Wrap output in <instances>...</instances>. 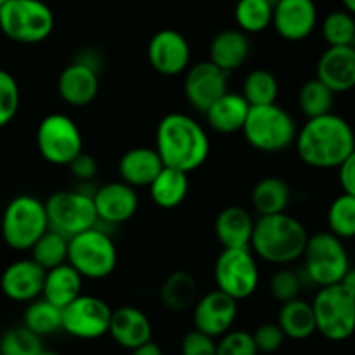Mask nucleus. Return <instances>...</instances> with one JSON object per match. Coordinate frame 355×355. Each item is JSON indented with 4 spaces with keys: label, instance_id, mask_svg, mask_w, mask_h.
Listing matches in <instances>:
<instances>
[{
    "label": "nucleus",
    "instance_id": "21",
    "mask_svg": "<svg viewBox=\"0 0 355 355\" xmlns=\"http://www.w3.org/2000/svg\"><path fill=\"white\" fill-rule=\"evenodd\" d=\"M317 78L334 94L352 91L355 87L354 47H327L317 61Z\"/></svg>",
    "mask_w": 355,
    "mask_h": 355
},
{
    "label": "nucleus",
    "instance_id": "10",
    "mask_svg": "<svg viewBox=\"0 0 355 355\" xmlns=\"http://www.w3.org/2000/svg\"><path fill=\"white\" fill-rule=\"evenodd\" d=\"M49 230L71 239L94 228L98 220L96 206L91 193L80 190H61L46 200Z\"/></svg>",
    "mask_w": 355,
    "mask_h": 355
},
{
    "label": "nucleus",
    "instance_id": "16",
    "mask_svg": "<svg viewBox=\"0 0 355 355\" xmlns=\"http://www.w3.org/2000/svg\"><path fill=\"white\" fill-rule=\"evenodd\" d=\"M272 26L288 42L309 39L317 26V6L313 0H275Z\"/></svg>",
    "mask_w": 355,
    "mask_h": 355
},
{
    "label": "nucleus",
    "instance_id": "47",
    "mask_svg": "<svg viewBox=\"0 0 355 355\" xmlns=\"http://www.w3.org/2000/svg\"><path fill=\"white\" fill-rule=\"evenodd\" d=\"M131 355H164L162 348L155 343V341H148V343L141 345V347L131 350Z\"/></svg>",
    "mask_w": 355,
    "mask_h": 355
},
{
    "label": "nucleus",
    "instance_id": "40",
    "mask_svg": "<svg viewBox=\"0 0 355 355\" xmlns=\"http://www.w3.org/2000/svg\"><path fill=\"white\" fill-rule=\"evenodd\" d=\"M21 103L19 85L15 75L0 68V129L11 124Z\"/></svg>",
    "mask_w": 355,
    "mask_h": 355
},
{
    "label": "nucleus",
    "instance_id": "19",
    "mask_svg": "<svg viewBox=\"0 0 355 355\" xmlns=\"http://www.w3.org/2000/svg\"><path fill=\"white\" fill-rule=\"evenodd\" d=\"M46 272L32 258L18 259L2 272L0 289L12 302L30 303L42 296Z\"/></svg>",
    "mask_w": 355,
    "mask_h": 355
},
{
    "label": "nucleus",
    "instance_id": "5",
    "mask_svg": "<svg viewBox=\"0 0 355 355\" xmlns=\"http://www.w3.org/2000/svg\"><path fill=\"white\" fill-rule=\"evenodd\" d=\"M54 12L42 0H8L0 8V30L18 44H39L54 30Z\"/></svg>",
    "mask_w": 355,
    "mask_h": 355
},
{
    "label": "nucleus",
    "instance_id": "39",
    "mask_svg": "<svg viewBox=\"0 0 355 355\" xmlns=\"http://www.w3.org/2000/svg\"><path fill=\"white\" fill-rule=\"evenodd\" d=\"M42 350L40 336L25 326L11 327L0 338V355H39Z\"/></svg>",
    "mask_w": 355,
    "mask_h": 355
},
{
    "label": "nucleus",
    "instance_id": "11",
    "mask_svg": "<svg viewBox=\"0 0 355 355\" xmlns=\"http://www.w3.org/2000/svg\"><path fill=\"white\" fill-rule=\"evenodd\" d=\"M37 148L53 166H70L84 152V138L77 122L64 114H51L37 128Z\"/></svg>",
    "mask_w": 355,
    "mask_h": 355
},
{
    "label": "nucleus",
    "instance_id": "13",
    "mask_svg": "<svg viewBox=\"0 0 355 355\" xmlns=\"http://www.w3.org/2000/svg\"><path fill=\"white\" fill-rule=\"evenodd\" d=\"M112 312L105 300L80 295L63 309V331L82 340H96L110 329Z\"/></svg>",
    "mask_w": 355,
    "mask_h": 355
},
{
    "label": "nucleus",
    "instance_id": "49",
    "mask_svg": "<svg viewBox=\"0 0 355 355\" xmlns=\"http://www.w3.org/2000/svg\"><path fill=\"white\" fill-rule=\"evenodd\" d=\"M341 4H343L345 11H348L350 15L355 16V0H341Z\"/></svg>",
    "mask_w": 355,
    "mask_h": 355
},
{
    "label": "nucleus",
    "instance_id": "34",
    "mask_svg": "<svg viewBox=\"0 0 355 355\" xmlns=\"http://www.w3.org/2000/svg\"><path fill=\"white\" fill-rule=\"evenodd\" d=\"M23 326L28 327L37 336H47L63 329V310L44 298L30 302L23 315Z\"/></svg>",
    "mask_w": 355,
    "mask_h": 355
},
{
    "label": "nucleus",
    "instance_id": "23",
    "mask_svg": "<svg viewBox=\"0 0 355 355\" xmlns=\"http://www.w3.org/2000/svg\"><path fill=\"white\" fill-rule=\"evenodd\" d=\"M164 169V162L159 152L150 146H136L128 150L119 160V176L121 182L139 189L150 187Z\"/></svg>",
    "mask_w": 355,
    "mask_h": 355
},
{
    "label": "nucleus",
    "instance_id": "22",
    "mask_svg": "<svg viewBox=\"0 0 355 355\" xmlns=\"http://www.w3.org/2000/svg\"><path fill=\"white\" fill-rule=\"evenodd\" d=\"M110 336L115 343L128 350L141 347V345L152 341V322L143 310L136 306H121L112 312Z\"/></svg>",
    "mask_w": 355,
    "mask_h": 355
},
{
    "label": "nucleus",
    "instance_id": "27",
    "mask_svg": "<svg viewBox=\"0 0 355 355\" xmlns=\"http://www.w3.org/2000/svg\"><path fill=\"white\" fill-rule=\"evenodd\" d=\"M82 284H84V277L70 263H63L46 272L42 298L63 310L82 295Z\"/></svg>",
    "mask_w": 355,
    "mask_h": 355
},
{
    "label": "nucleus",
    "instance_id": "35",
    "mask_svg": "<svg viewBox=\"0 0 355 355\" xmlns=\"http://www.w3.org/2000/svg\"><path fill=\"white\" fill-rule=\"evenodd\" d=\"M336 94L319 78L306 80L298 91V108L306 119H315L333 112Z\"/></svg>",
    "mask_w": 355,
    "mask_h": 355
},
{
    "label": "nucleus",
    "instance_id": "2",
    "mask_svg": "<svg viewBox=\"0 0 355 355\" xmlns=\"http://www.w3.org/2000/svg\"><path fill=\"white\" fill-rule=\"evenodd\" d=\"M155 150L164 166L192 173L209 157L211 143L206 129L187 114H167L155 132Z\"/></svg>",
    "mask_w": 355,
    "mask_h": 355
},
{
    "label": "nucleus",
    "instance_id": "4",
    "mask_svg": "<svg viewBox=\"0 0 355 355\" xmlns=\"http://www.w3.org/2000/svg\"><path fill=\"white\" fill-rule=\"evenodd\" d=\"M242 135L258 152L279 153L295 145L298 128L293 115L274 103L249 108Z\"/></svg>",
    "mask_w": 355,
    "mask_h": 355
},
{
    "label": "nucleus",
    "instance_id": "12",
    "mask_svg": "<svg viewBox=\"0 0 355 355\" xmlns=\"http://www.w3.org/2000/svg\"><path fill=\"white\" fill-rule=\"evenodd\" d=\"M216 288L234 300L249 298L259 284V268L251 248L223 249L214 263Z\"/></svg>",
    "mask_w": 355,
    "mask_h": 355
},
{
    "label": "nucleus",
    "instance_id": "24",
    "mask_svg": "<svg viewBox=\"0 0 355 355\" xmlns=\"http://www.w3.org/2000/svg\"><path fill=\"white\" fill-rule=\"evenodd\" d=\"M251 54V42L248 33L239 28L221 30L213 37L209 46V61L223 71L239 70L244 67Z\"/></svg>",
    "mask_w": 355,
    "mask_h": 355
},
{
    "label": "nucleus",
    "instance_id": "1",
    "mask_svg": "<svg viewBox=\"0 0 355 355\" xmlns=\"http://www.w3.org/2000/svg\"><path fill=\"white\" fill-rule=\"evenodd\" d=\"M296 153L313 169H338L355 150V132L348 121L336 114L306 119L296 135Z\"/></svg>",
    "mask_w": 355,
    "mask_h": 355
},
{
    "label": "nucleus",
    "instance_id": "42",
    "mask_svg": "<svg viewBox=\"0 0 355 355\" xmlns=\"http://www.w3.org/2000/svg\"><path fill=\"white\" fill-rule=\"evenodd\" d=\"M254 338L248 331H228L216 343V355H258Z\"/></svg>",
    "mask_w": 355,
    "mask_h": 355
},
{
    "label": "nucleus",
    "instance_id": "43",
    "mask_svg": "<svg viewBox=\"0 0 355 355\" xmlns=\"http://www.w3.org/2000/svg\"><path fill=\"white\" fill-rule=\"evenodd\" d=\"M252 338H254L258 352H261V354H274V352H277L282 347V343L286 340V334L279 324L266 322L256 327V331L252 333Z\"/></svg>",
    "mask_w": 355,
    "mask_h": 355
},
{
    "label": "nucleus",
    "instance_id": "37",
    "mask_svg": "<svg viewBox=\"0 0 355 355\" xmlns=\"http://www.w3.org/2000/svg\"><path fill=\"white\" fill-rule=\"evenodd\" d=\"M327 227L341 241L355 237V197L341 193L327 209Z\"/></svg>",
    "mask_w": 355,
    "mask_h": 355
},
{
    "label": "nucleus",
    "instance_id": "20",
    "mask_svg": "<svg viewBox=\"0 0 355 355\" xmlns=\"http://www.w3.org/2000/svg\"><path fill=\"white\" fill-rule=\"evenodd\" d=\"M98 220L108 225H121L131 220L139 207L135 187L124 182H112L93 193Z\"/></svg>",
    "mask_w": 355,
    "mask_h": 355
},
{
    "label": "nucleus",
    "instance_id": "3",
    "mask_svg": "<svg viewBox=\"0 0 355 355\" xmlns=\"http://www.w3.org/2000/svg\"><path fill=\"white\" fill-rule=\"evenodd\" d=\"M309 232L298 218L288 213L259 216L254 223L251 251L256 258L272 265L286 266L303 256Z\"/></svg>",
    "mask_w": 355,
    "mask_h": 355
},
{
    "label": "nucleus",
    "instance_id": "18",
    "mask_svg": "<svg viewBox=\"0 0 355 355\" xmlns=\"http://www.w3.org/2000/svg\"><path fill=\"white\" fill-rule=\"evenodd\" d=\"M100 93V70L77 58L58 77V94L70 107L93 103Z\"/></svg>",
    "mask_w": 355,
    "mask_h": 355
},
{
    "label": "nucleus",
    "instance_id": "14",
    "mask_svg": "<svg viewBox=\"0 0 355 355\" xmlns=\"http://www.w3.org/2000/svg\"><path fill=\"white\" fill-rule=\"evenodd\" d=\"M228 73L207 61H199L187 70L183 93L190 107L206 114L213 103L228 93Z\"/></svg>",
    "mask_w": 355,
    "mask_h": 355
},
{
    "label": "nucleus",
    "instance_id": "6",
    "mask_svg": "<svg viewBox=\"0 0 355 355\" xmlns=\"http://www.w3.org/2000/svg\"><path fill=\"white\" fill-rule=\"evenodd\" d=\"M2 239L16 251H30L49 230L46 202L33 196H18L6 206L2 214Z\"/></svg>",
    "mask_w": 355,
    "mask_h": 355
},
{
    "label": "nucleus",
    "instance_id": "17",
    "mask_svg": "<svg viewBox=\"0 0 355 355\" xmlns=\"http://www.w3.org/2000/svg\"><path fill=\"white\" fill-rule=\"evenodd\" d=\"M237 319V300L225 295L220 289L207 293L193 305L196 329L218 338L232 329Z\"/></svg>",
    "mask_w": 355,
    "mask_h": 355
},
{
    "label": "nucleus",
    "instance_id": "38",
    "mask_svg": "<svg viewBox=\"0 0 355 355\" xmlns=\"http://www.w3.org/2000/svg\"><path fill=\"white\" fill-rule=\"evenodd\" d=\"M320 32L327 47L352 46L355 40V16L348 11L329 12L324 18Z\"/></svg>",
    "mask_w": 355,
    "mask_h": 355
},
{
    "label": "nucleus",
    "instance_id": "33",
    "mask_svg": "<svg viewBox=\"0 0 355 355\" xmlns=\"http://www.w3.org/2000/svg\"><path fill=\"white\" fill-rule=\"evenodd\" d=\"M241 94L248 101L249 107H265V105H274L279 96V80L272 71L252 70L245 75L242 82Z\"/></svg>",
    "mask_w": 355,
    "mask_h": 355
},
{
    "label": "nucleus",
    "instance_id": "52",
    "mask_svg": "<svg viewBox=\"0 0 355 355\" xmlns=\"http://www.w3.org/2000/svg\"><path fill=\"white\" fill-rule=\"evenodd\" d=\"M352 47H354V49H355V40H354V44H352Z\"/></svg>",
    "mask_w": 355,
    "mask_h": 355
},
{
    "label": "nucleus",
    "instance_id": "31",
    "mask_svg": "<svg viewBox=\"0 0 355 355\" xmlns=\"http://www.w3.org/2000/svg\"><path fill=\"white\" fill-rule=\"evenodd\" d=\"M277 324L284 331L286 338L306 340V338H310L317 331L315 313H313L312 303L300 298L282 303Z\"/></svg>",
    "mask_w": 355,
    "mask_h": 355
},
{
    "label": "nucleus",
    "instance_id": "15",
    "mask_svg": "<svg viewBox=\"0 0 355 355\" xmlns=\"http://www.w3.org/2000/svg\"><path fill=\"white\" fill-rule=\"evenodd\" d=\"M148 63L164 77H176L190 68L192 49L183 33L173 28L159 30L146 47Z\"/></svg>",
    "mask_w": 355,
    "mask_h": 355
},
{
    "label": "nucleus",
    "instance_id": "50",
    "mask_svg": "<svg viewBox=\"0 0 355 355\" xmlns=\"http://www.w3.org/2000/svg\"><path fill=\"white\" fill-rule=\"evenodd\" d=\"M39 355H61V354H58V352H51V350H42Z\"/></svg>",
    "mask_w": 355,
    "mask_h": 355
},
{
    "label": "nucleus",
    "instance_id": "36",
    "mask_svg": "<svg viewBox=\"0 0 355 355\" xmlns=\"http://www.w3.org/2000/svg\"><path fill=\"white\" fill-rule=\"evenodd\" d=\"M30 258L39 263L44 270L68 263V239L53 230H47L30 249Z\"/></svg>",
    "mask_w": 355,
    "mask_h": 355
},
{
    "label": "nucleus",
    "instance_id": "26",
    "mask_svg": "<svg viewBox=\"0 0 355 355\" xmlns=\"http://www.w3.org/2000/svg\"><path fill=\"white\" fill-rule=\"evenodd\" d=\"M249 108L251 107L241 93H227L216 103L211 105L204 115L213 131L220 135H234L239 131L242 132Z\"/></svg>",
    "mask_w": 355,
    "mask_h": 355
},
{
    "label": "nucleus",
    "instance_id": "28",
    "mask_svg": "<svg viewBox=\"0 0 355 355\" xmlns=\"http://www.w3.org/2000/svg\"><path fill=\"white\" fill-rule=\"evenodd\" d=\"M148 189L155 206H159L160 209H176L189 196V173L164 166Z\"/></svg>",
    "mask_w": 355,
    "mask_h": 355
},
{
    "label": "nucleus",
    "instance_id": "29",
    "mask_svg": "<svg viewBox=\"0 0 355 355\" xmlns=\"http://www.w3.org/2000/svg\"><path fill=\"white\" fill-rule=\"evenodd\" d=\"M251 202L259 216L286 213L291 202V189L282 178L266 176L252 189Z\"/></svg>",
    "mask_w": 355,
    "mask_h": 355
},
{
    "label": "nucleus",
    "instance_id": "25",
    "mask_svg": "<svg viewBox=\"0 0 355 355\" xmlns=\"http://www.w3.org/2000/svg\"><path fill=\"white\" fill-rule=\"evenodd\" d=\"M254 223L251 213L241 206H228L214 220V234L223 249H244L251 245Z\"/></svg>",
    "mask_w": 355,
    "mask_h": 355
},
{
    "label": "nucleus",
    "instance_id": "8",
    "mask_svg": "<svg viewBox=\"0 0 355 355\" xmlns=\"http://www.w3.org/2000/svg\"><path fill=\"white\" fill-rule=\"evenodd\" d=\"M317 331L329 341H345L355 333V295L343 284L320 288L312 302Z\"/></svg>",
    "mask_w": 355,
    "mask_h": 355
},
{
    "label": "nucleus",
    "instance_id": "9",
    "mask_svg": "<svg viewBox=\"0 0 355 355\" xmlns=\"http://www.w3.org/2000/svg\"><path fill=\"white\" fill-rule=\"evenodd\" d=\"M305 275L319 288L340 284L350 270V259L343 241L331 232L310 235L303 252Z\"/></svg>",
    "mask_w": 355,
    "mask_h": 355
},
{
    "label": "nucleus",
    "instance_id": "41",
    "mask_svg": "<svg viewBox=\"0 0 355 355\" xmlns=\"http://www.w3.org/2000/svg\"><path fill=\"white\" fill-rule=\"evenodd\" d=\"M300 289H302V281H300L298 274L286 266H281L277 272H274L268 281V291H270L272 298L281 303H288L298 298Z\"/></svg>",
    "mask_w": 355,
    "mask_h": 355
},
{
    "label": "nucleus",
    "instance_id": "45",
    "mask_svg": "<svg viewBox=\"0 0 355 355\" xmlns=\"http://www.w3.org/2000/svg\"><path fill=\"white\" fill-rule=\"evenodd\" d=\"M68 167H70V173L73 174V178H77L78 182H89V180H93L98 174L96 159L85 152H82L80 155L75 157Z\"/></svg>",
    "mask_w": 355,
    "mask_h": 355
},
{
    "label": "nucleus",
    "instance_id": "51",
    "mask_svg": "<svg viewBox=\"0 0 355 355\" xmlns=\"http://www.w3.org/2000/svg\"><path fill=\"white\" fill-rule=\"evenodd\" d=\"M6 2H8V0H0V8H2V6H4Z\"/></svg>",
    "mask_w": 355,
    "mask_h": 355
},
{
    "label": "nucleus",
    "instance_id": "44",
    "mask_svg": "<svg viewBox=\"0 0 355 355\" xmlns=\"http://www.w3.org/2000/svg\"><path fill=\"white\" fill-rule=\"evenodd\" d=\"M182 355H216V341L209 334L193 329L183 338Z\"/></svg>",
    "mask_w": 355,
    "mask_h": 355
},
{
    "label": "nucleus",
    "instance_id": "7",
    "mask_svg": "<svg viewBox=\"0 0 355 355\" xmlns=\"http://www.w3.org/2000/svg\"><path fill=\"white\" fill-rule=\"evenodd\" d=\"M68 263L84 279L101 281L114 274L117 266V248L108 234L89 228L68 239Z\"/></svg>",
    "mask_w": 355,
    "mask_h": 355
},
{
    "label": "nucleus",
    "instance_id": "46",
    "mask_svg": "<svg viewBox=\"0 0 355 355\" xmlns=\"http://www.w3.org/2000/svg\"><path fill=\"white\" fill-rule=\"evenodd\" d=\"M338 178H340V185L343 192L355 197V150L338 167Z\"/></svg>",
    "mask_w": 355,
    "mask_h": 355
},
{
    "label": "nucleus",
    "instance_id": "48",
    "mask_svg": "<svg viewBox=\"0 0 355 355\" xmlns=\"http://www.w3.org/2000/svg\"><path fill=\"white\" fill-rule=\"evenodd\" d=\"M341 284H343L345 288L350 289V291L355 295V268H350V270L347 272V275L343 277Z\"/></svg>",
    "mask_w": 355,
    "mask_h": 355
},
{
    "label": "nucleus",
    "instance_id": "32",
    "mask_svg": "<svg viewBox=\"0 0 355 355\" xmlns=\"http://www.w3.org/2000/svg\"><path fill=\"white\" fill-rule=\"evenodd\" d=\"M274 0H237L235 21L244 33H259L272 25L274 19Z\"/></svg>",
    "mask_w": 355,
    "mask_h": 355
},
{
    "label": "nucleus",
    "instance_id": "30",
    "mask_svg": "<svg viewBox=\"0 0 355 355\" xmlns=\"http://www.w3.org/2000/svg\"><path fill=\"white\" fill-rule=\"evenodd\" d=\"M159 298L166 309L182 312L197 302V281L190 272L176 270L166 277L159 289Z\"/></svg>",
    "mask_w": 355,
    "mask_h": 355
}]
</instances>
